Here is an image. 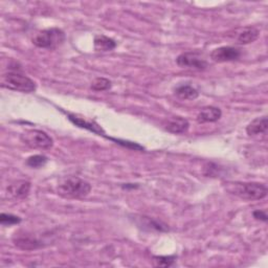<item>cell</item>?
<instances>
[{"label":"cell","instance_id":"17","mask_svg":"<svg viewBox=\"0 0 268 268\" xmlns=\"http://www.w3.org/2000/svg\"><path fill=\"white\" fill-rule=\"evenodd\" d=\"M48 160L47 157L44 155H33L31 157L28 158L27 161V165L31 168H35V169H38V168H42L47 164Z\"/></svg>","mask_w":268,"mask_h":268},{"label":"cell","instance_id":"18","mask_svg":"<svg viewBox=\"0 0 268 268\" xmlns=\"http://www.w3.org/2000/svg\"><path fill=\"white\" fill-rule=\"evenodd\" d=\"M112 86L111 81H109L108 79L105 78H96L92 83H91V88L95 91H104L110 89Z\"/></svg>","mask_w":268,"mask_h":268},{"label":"cell","instance_id":"19","mask_svg":"<svg viewBox=\"0 0 268 268\" xmlns=\"http://www.w3.org/2000/svg\"><path fill=\"white\" fill-rule=\"evenodd\" d=\"M175 255H160V257H154V265L162 266V267H169L172 266L175 262Z\"/></svg>","mask_w":268,"mask_h":268},{"label":"cell","instance_id":"5","mask_svg":"<svg viewBox=\"0 0 268 268\" xmlns=\"http://www.w3.org/2000/svg\"><path fill=\"white\" fill-rule=\"evenodd\" d=\"M21 141L34 149L47 150L53 148L54 140L41 130H28L21 134Z\"/></svg>","mask_w":268,"mask_h":268},{"label":"cell","instance_id":"4","mask_svg":"<svg viewBox=\"0 0 268 268\" xmlns=\"http://www.w3.org/2000/svg\"><path fill=\"white\" fill-rule=\"evenodd\" d=\"M2 86L11 90L31 93L37 89V85L27 76L18 72H8L2 77Z\"/></svg>","mask_w":268,"mask_h":268},{"label":"cell","instance_id":"16","mask_svg":"<svg viewBox=\"0 0 268 268\" xmlns=\"http://www.w3.org/2000/svg\"><path fill=\"white\" fill-rule=\"evenodd\" d=\"M260 31L253 27H249L243 30L238 37V41L241 44H249L259 38Z\"/></svg>","mask_w":268,"mask_h":268},{"label":"cell","instance_id":"9","mask_svg":"<svg viewBox=\"0 0 268 268\" xmlns=\"http://www.w3.org/2000/svg\"><path fill=\"white\" fill-rule=\"evenodd\" d=\"M222 112L219 108L214 106L203 107L197 115L198 123H215V121L220 119Z\"/></svg>","mask_w":268,"mask_h":268},{"label":"cell","instance_id":"1","mask_svg":"<svg viewBox=\"0 0 268 268\" xmlns=\"http://www.w3.org/2000/svg\"><path fill=\"white\" fill-rule=\"evenodd\" d=\"M225 189L230 194L248 201L261 200L267 196L268 193L267 187L260 182H227Z\"/></svg>","mask_w":268,"mask_h":268},{"label":"cell","instance_id":"20","mask_svg":"<svg viewBox=\"0 0 268 268\" xmlns=\"http://www.w3.org/2000/svg\"><path fill=\"white\" fill-rule=\"evenodd\" d=\"M0 222H2L3 225H14V224H18L21 222V218L15 215H12V214H6L3 213L0 215Z\"/></svg>","mask_w":268,"mask_h":268},{"label":"cell","instance_id":"6","mask_svg":"<svg viewBox=\"0 0 268 268\" xmlns=\"http://www.w3.org/2000/svg\"><path fill=\"white\" fill-rule=\"evenodd\" d=\"M176 63L182 68H192L196 70H203L209 66L206 60L200 54L195 52L180 54L176 59Z\"/></svg>","mask_w":268,"mask_h":268},{"label":"cell","instance_id":"8","mask_svg":"<svg viewBox=\"0 0 268 268\" xmlns=\"http://www.w3.org/2000/svg\"><path fill=\"white\" fill-rule=\"evenodd\" d=\"M67 114V117L68 119L71 121L72 124L78 126L79 128H82V129H86L94 134H96V136H100V137H104V138H108L106 136L105 131L101 128V126L97 125L96 123H94V121H90V120H86L84 119L83 117H79L75 114H71V113H66Z\"/></svg>","mask_w":268,"mask_h":268},{"label":"cell","instance_id":"21","mask_svg":"<svg viewBox=\"0 0 268 268\" xmlns=\"http://www.w3.org/2000/svg\"><path fill=\"white\" fill-rule=\"evenodd\" d=\"M253 215V218L257 219V220H260V221H263V222H266L267 221V214L265 211H261V210H258V211H254L252 213Z\"/></svg>","mask_w":268,"mask_h":268},{"label":"cell","instance_id":"7","mask_svg":"<svg viewBox=\"0 0 268 268\" xmlns=\"http://www.w3.org/2000/svg\"><path fill=\"white\" fill-rule=\"evenodd\" d=\"M241 57L240 50L233 46H221L215 48L211 54V59L217 63H224L236 61Z\"/></svg>","mask_w":268,"mask_h":268},{"label":"cell","instance_id":"14","mask_svg":"<svg viewBox=\"0 0 268 268\" xmlns=\"http://www.w3.org/2000/svg\"><path fill=\"white\" fill-rule=\"evenodd\" d=\"M31 190V184L29 181L21 180L18 181L17 184L12 185L9 188V193L14 196L15 198H20L23 199L29 196V193Z\"/></svg>","mask_w":268,"mask_h":268},{"label":"cell","instance_id":"13","mask_svg":"<svg viewBox=\"0 0 268 268\" xmlns=\"http://www.w3.org/2000/svg\"><path fill=\"white\" fill-rule=\"evenodd\" d=\"M267 127H268V120L266 116L257 117L255 119H253L251 123H249V125L246 128V132L249 137L258 136V134L261 133H266Z\"/></svg>","mask_w":268,"mask_h":268},{"label":"cell","instance_id":"15","mask_svg":"<svg viewBox=\"0 0 268 268\" xmlns=\"http://www.w3.org/2000/svg\"><path fill=\"white\" fill-rule=\"evenodd\" d=\"M174 92L180 100H196L199 95V92L190 85H180L175 88Z\"/></svg>","mask_w":268,"mask_h":268},{"label":"cell","instance_id":"11","mask_svg":"<svg viewBox=\"0 0 268 268\" xmlns=\"http://www.w3.org/2000/svg\"><path fill=\"white\" fill-rule=\"evenodd\" d=\"M93 44H94V50L96 52L101 53L111 52L116 47V42L112 38H109L105 35L95 36Z\"/></svg>","mask_w":268,"mask_h":268},{"label":"cell","instance_id":"10","mask_svg":"<svg viewBox=\"0 0 268 268\" xmlns=\"http://www.w3.org/2000/svg\"><path fill=\"white\" fill-rule=\"evenodd\" d=\"M15 245L21 249L24 250H33V249H37L41 246V243L34 238L33 236L30 235H22V236H17L14 239Z\"/></svg>","mask_w":268,"mask_h":268},{"label":"cell","instance_id":"3","mask_svg":"<svg viewBox=\"0 0 268 268\" xmlns=\"http://www.w3.org/2000/svg\"><path fill=\"white\" fill-rule=\"evenodd\" d=\"M65 41V34L58 28H52L38 32L34 36L33 43L40 48L56 50Z\"/></svg>","mask_w":268,"mask_h":268},{"label":"cell","instance_id":"2","mask_svg":"<svg viewBox=\"0 0 268 268\" xmlns=\"http://www.w3.org/2000/svg\"><path fill=\"white\" fill-rule=\"evenodd\" d=\"M91 191V186L88 181L77 176H69L60 182L57 192L64 198H84Z\"/></svg>","mask_w":268,"mask_h":268},{"label":"cell","instance_id":"12","mask_svg":"<svg viewBox=\"0 0 268 268\" xmlns=\"http://www.w3.org/2000/svg\"><path fill=\"white\" fill-rule=\"evenodd\" d=\"M190 127L189 121L186 118H182L180 116H175L168 121L166 129L174 134H181L188 131Z\"/></svg>","mask_w":268,"mask_h":268}]
</instances>
